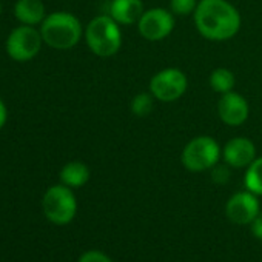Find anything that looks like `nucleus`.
Instances as JSON below:
<instances>
[{"mask_svg":"<svg viewBox=\"0 0 262 262\" xmlns=\"http://www.w3.org/2000/svg\"><path fill=\"white\" fill-rule=\"evenodd\" d=\"M42 39L56 50H70L82 37V25L71 13L59 11L45 17L40 28Z\"/></svg>","mask_w":262,"mask_h":262,"instance_id":"obj_2","label":"nucleus"},{"mask_svg":"<svg viewBox=\"0 0 262 262\" xmlns=\"http://www.w3.org/2000/svg\"><path fill=\"white\" fill-rule=\"evenodd\" d=\"M214 170H213V174H211V178H213V181L214 182H217V184H225L228 179H230V171H228V168L227 167H213Z\"/></svg>","mask_w":262,"mask_h":262,"instance_id":"obj_20","label":"nucleus"},{"mask_svg":"<svg viewBox=\"0 0 262 262\" xmlns=\"http://www.w3.org/2000/svg\"><path fill=\"white\" fill-rule=\"evenodd\" d=\"M79 262H113V260L105 253L97 251V250H91V251L83 253L79 257Z\"/></svg>","mask_w":262,"mask_h":262,"instance_id":"obj_19","label":"nucleus"},{"mask_svg":"<svg viewBox=\"0 0 262 262\" xmlns=\"http://www.w3.org/2000/svg\"><path fill=\"white\" fill-rule=\"evenodd\" d=\"M251 231H253L254 237L262 239V214H257L256 219L251 222Z\"/></svg>","mask_w":262,"mask_h":262,"instance_id":"obj_21","label":"nucleus"},{"mask_svg":"<svg viewBox=\"0 0 262 262\" xmlns=\"http://www.w3.org/2000/svg\"><path fill=\"white\" fill-rule=\"evenodd\" d=\"M188 88V80L179 68H165L150 80V93L155 99L170 103L181 99Z\"/></svg>","mask_w":262,"mask_h":262,"instance_id":"obj_6","label":"nucleus"},{"mask_svg":"<svg viewBox=\"0 0 262 262\" xmlns=\"http://www.w3.org/2000/svg\"><path fill=\"white\" fill-rule=\"evenodd\" d=\"M0 14H2V5H0Z\"/></svg>","mask_w":262,"mask_h":262,"instance_id":"obj_23","label":"nucleus"},{"mask_svg":"<svg viewBox=\"0 0 262 262\" xmlns=\"http://www.w3.org/2000/svg\"><path fill=\"white\" fill-rule=\"evenodd\" d=\"M16 19L24 25H37L45 20V5L42 0H19L14 7Z\"/></svg>","mask_w":262,"mask_h":262,"instance_id":"obj_13","label":"nucleus"},{"mask_svg":"<svg viewBox=\"0 0 262 262\" xmlns=\"http://www.w3.org/2000/svg\"><path fill=\"white\" fill-rule=\"evenodd\" d=\"M60 181L70 188H80L90 181V168L79 161L68 162L60 171Z\"/></svg>","mask_w":262,"mask_h":262,"instance_id":"obj_14","label":"nucleus"},{"mask_svg":"<svg viewBox=\"0 0 262 262\" xmlns=\"http://www.w3.org/2000/svg\"><path fill=\"white\" fill-rule=\"evenodd\" d=\"M144 14L142 0H113L110 16L119 25H135Z\"/></svg>","mask_w":262,"mask_h":262,"instance_id":"obj_12","label":"nucleus"},{"mask_svg":"<svg viewBox=\"0 0 262 262\" xmlns=\"http://www.w3.org/2000/svg\"><path fill=\"white\" fill-rule=\"evenodd\" d=\"M138 28L144 39L150 42H159L168 37L174 30L173 13L164 8H153L144 11L142 17L138 22Z\"/></svg>","mask_w":262,"mask_h":262,"instance_id":"obj_8","label":"nucleus"},{"mask_svg":"<svg viewBox=\"0 0 262 262\" xmlns=\"http://www.w3.org/2000/svg\"><path fill=\"white\" fill-rule=\"evenodd\" d=\"M217 114L221 120L228 126L242 125L250 114V106L247 99L234 91L222 94L217 103Z\"/></svg>","mask_w":262,"mask_h":262,"instance_id":"obj_10","label":"nucleus"},{"mask_svg":"<svg viewBox=\"0 0 262 262\" xmlns=\"http://www.w3.org/2000/svg\"><path fill=\"white\" fill-rule=\"evenodd\" d=\"M42 34L33 27H19L10 34L7 40V51L11 59L17 62H27L37 56L42 47Z\"/></svg>","mask_w":262,"mask_h":262,"instance_id":"obj_7","label":"nucleus"},{"mask_svg":"<svg viewBox=\"0 0 262 262\" xmlns=\"http://www.w3.org/2000/svg\"><path fill=\"white\" fill-rule=\"evenodd\" d=\"M198 4V0H170V11L176 16H188L194 13Z\"/></svg>","mask_w":262,"mask_h":262,"instance_id":"obj_18","label":"nucleus"},{"mask_svg":"<svg viewBox=\"0 0 262 262\" xmlns=\"http://www.w3.org/2000/svg\"><path fill=\"white\" fill-rule=\"evenodd\" d=\"M182 165L193 173L213 168L221 159V147L210 136L191 139L182 151Z\"/></svg>","mask_w":262,"mask_h":262,"instance_id":"obj_5","label":"nucleus"},{"mask_svg":"<svg viewBox=\"0 0 262 262\" xmlns=\"http://www.w3.org/2000/svg\"><path fill=\"white\" fill-rule=\"evenodd\" d=\"M153 94L139 93L131 100V113L138 117H147L153 111Z\"/></svg>","mask_w":262,"mask_h":262,"instance_id":"obj_17","label":"nucleus"},{"mask_svg":"<svg viewBox=\"0 0 262 262\" xmlns=\"http://www.w3.org/2000/svg\"><path fill=\"white\" fill-rule=\"evenodd\" d=\"M210 85L216 93L225 94L233 91L236 85V77L228 68H216L210 76Z\"/></svg>","mask_w":262,"mask_h":262,"instance_id":"obj_16","label":"nucleus"},{"mask_svg":"<svg viewBox=\"0 0 262 262\" xmlns=\"http://www.w3.org/2000/svg\"><path fill=\"white\" fill-rule=\"evenodd\" d=\"M228 219L237 225L251 224L259 214V201L251 191H239L233 194L225 207Z\"/></svg>","mask_w":262,"mask_h":262,"instance_id":"obj_9","label":"nucleus"},{"mask_svg":"<svg viewBox=\"0 0 262 262\" xmlns=\"http://www.w3.org/2000/svg\"><path fill=\"white\" fill-rule=\"evenodd\" d=\"M256 159V147L247 138H233L224 147V161L233 168L248 167Z\"/></svg>","mask_w":262,"mask_h":262,"instance_id":"obj_11","label":"nucleus"},{"mask_svg":"<svg viewBox=\"0 0 262 262\" xmlns=\"http://www.w3.org/2000/svg\"><path fill=\"white\" fill-rule=\"evenodd\" d=\"M245 188L256 196H262V158H256L245 171Z\"/></svg>","mask_w":262,"mask_h":262,"instance_id":"obj_15","label":"nucleus"},{"mask_svg":"<svg viewBox=\"0 0 262 262\" xmlns=\"http://www.w3.org/2000/svg\"><path fill=\"white\" fill-rule=\"evenodd\" d=\"M42 208L47 219L56 225L70 224L77 211V201L74 193L67 185H54L47 190Z\"/></svg>","mask_w":262,"mask_h":262,"instance_id":"obj_4","label":"nucleus"},{"mask_svg":"<svg viewBox=\"0 0 262 262\" xmlns=\"http://www.w3.org/2000/svg\"><path fill=\"white\" fill-rule=\"evenodd\" d=\"M7 117H8V111H7V106L4 103V100L0 99V129L4 128L5 122H7Z\"/></svg>","mask_w":262,"mask_h":262,"instance_id":"obj_22","label":"nucleus"},{"mask_svg":"<svg viewBox=\"0 0 262 262\" xmlns=\"http://www.w3.org/2000/svg\"><path fill=\"white\" fill-rule=\"evenodd\" d=\"M88 48L99 57H111L122 47V34L119 24L111 16L94 17L85 31Z\"/></svg>","mask_w":262,"mask_h":262,"instance_id":"obj_3","label":"nucleus"},{"mask_svg":"<svg viewBox=\"0 0 262 262\" xmlns=\"http://www.w3.org/2000/svg\"><path fill=\"white\" fill-rule=\"evenodd\" d=\"M193 17L199 34L213 42L230 40L241 28V14L227 0H201Z\"/></svg>","mask_w":262,"mask_h":262,"instance_id":"obj_1","label":"nucleus"}]
</instances>
